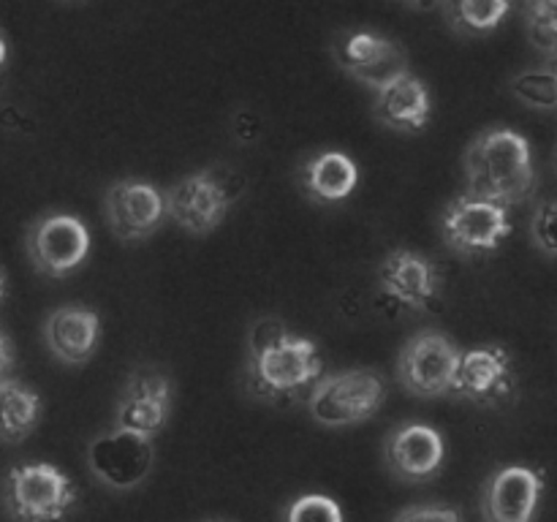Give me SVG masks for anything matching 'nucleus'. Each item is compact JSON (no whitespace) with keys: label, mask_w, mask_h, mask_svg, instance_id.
<instances>
[{"label":"nucleus","mask_w":557,"mask_h":522,"mask_svg":"<svg viewBox=\"0 0 557 522\" xmlns=\"http://www.w3.org/2000/svg\"><path fill=\"white\" fill-rule=\"evenodd\" d=\"M462 166H466L468 194L498 201L509 210L531 199L536 190V163H533L531 141L520 130L506 128V125L484 128L468 145Z\"/></svg>","instance_id":"f257e3e1"},{"label":"nucleus","mask_w":557,"mask_h":522,"mask_svg":"<svg viewBox=\"0 0 557 522\" xmlns=\"http://www.w3.org/2000/svg\"><path fill=\"white\" fill-rule=\"evenodd\" d=\"M324 375V359H321L315 340L288 332L267 351L248 357L245 386L256 400L286 406L305 395L310 397L313 386Z\"/></svg>","instance_id":"f03ea898"},{"label":"nucleus","mask_w":557,"mask_h":522,"mask_svg":"<svg viewBox=\"0 0 557 522\" xmlns=\"http://www.w3.org/2000/svg\"><path fill=\"white\" fill-rule=\"evenodd\" d=\"M243 199L239 174L226 163L199 169L166 188L169 221L190 237H207L226 221L228 210Z\"/></svg>","instance_id":"7ed1b4c3"},{"label":"nucleus","mask_w":557,"mask_h":522,"mask_svg":"<svg viewBox=\"0 0 557 522\" xmlns=\"http://www.w3.org/2000/svg\"><path fill=\"white\" fill-rule=\"evenodd\" d=\"M389 381L375 368L326 373L308 397V413L321 427H351L373 419L384 408Z\"/></svg>","instance_id":"20e7f679"},{"label":"nucleus","mask_w":557,"mask_h":522,"mask_svg":"<svg viewBox=\"0 0 557 522\" xmlns=\"http://www.w3.org/2000/svg\"><path fill=\"white\" fill-rule=\"evenodd\" d=\"M3 500L14 522H63L76 504V487L52 462H25L5 473Z\"/></svg>","instance_id":"39448f33"},{"label":"nucleus","mask_w":557,"mask_h":522,"mask_svg":"<svg viewBox=\"0 0 557 522\" xmlns=\"http://www.w3.org/2000/svg\"><path fill=\"white\" fill-rule=\"evenodd\" d=\"M462 348L441 330H419L397 353V381L403 389L422 400L455 395Z\"/></svg>","instance_id":"423d86ee"},{"label":"nucleus","mask_w":557,"mask_h":522,"mask_svg":"<svg viewBox=\"0 0 557 522\" xmlns=\"http://www.w3.org/2000/svg\"><path fill=\"white\" fill-rule=\"evenodd\" d=\"M509 207L473 196L468 190L455 196L441 212V237L446 248L466 259L495 253L509 239Z\"/></svg>","instance_id":"0eeeda50"},{"label":"nucleus","mask_w":557,"mask_h":522,"mask_svg":"<svg viewBox=\"0 0 557 522\" xmlns=\"http://www.w3.org/2000/svg\"><path fill=\"white\" fill-rule=\"evenodd\" d=\"M25 250L38 275L60 281L74 275L90 256V228L74 212H44L27 226Z\"/></svg>","instance_id":"6e6552de"},{"label":"nucleus","mask_w":557,"mask_h":522,"mask_svg":"<svg viewBox=\"0 0 557 522\" xmlns=\"http://www.w3.org/2000/svg\"><path fill=\"white\" fill-rule=\"evenodd\" d=\"M103 217L120 243H145L169 221L166 190L141 177L114 179L103 190Z\"/></svg>","instance_id":"1a4fd4ad"},{"label":"nucleus","mask_w":557,"mask_h":522,"mask_svg":"<svg viewBox=\"0 0 557 522\" xmlns=\"http://www.w3.org/2000/svg\"><path fill=\"white\" fill-rule=\"evenodd\" d=\"M174 406V381L158 368H136L125 378L114 406V430L156 440Z\"/></svg>","instance_id":"9d476101"},{"label":"nucleus","mask_w":557,"mask_h":522,"mask_svg":"<svg viewBox=\"0 0 557 522\" xmlns=\"http://www.w3.org/2000/svg\"><path fill=\"white\" fill-rule=\"evenodd\" d=\"M87 468L98 484L128 493L145 484L156 468V440L112 427L87 444Z\"/></svg>","instance_id":"9b49d317"},{"label":"nucleus","mask_w":557,"mask_h":522,"mask_svg":"<svg viewBox=\"0 0 557 522\" xmlns=\"http://www.w3.org/2000/svg\"><path fill=\"white\" fill-rule=\"evenodd\" d=\"M379 288L400 310L433 313L444 291V272L419 250L395 248L379 264Z\"/></svg>","instance_id":"f8f14e48"},{"label":"nucleus","mask_w":557,"mask_h":522,"mask_svg":"<svg viewBox=\"0 0 557 522\" xmlns=\"http://www.w3.org/2000/svg\"><path fill=\"white\" fill-rule=\"evenodd\" d=\"M517 373L511 353L498 343H484L462 351L455 397L479 408H500L515 397Z\"/></svg>","instance_id":"ddd939ff"},{"label":"nucleus","mask_w":557,"mask_h":522,"mask_svg":"<svg viewBox=\"0 0 557 522\" xmlns=\"http://www.w3.org/2000/svg\"><path fill=\"white\" fill-rule=\"evenodd\" d=\"M337 65L346 71L351 79L370 90H381L397 76L408 74L406 49L389 36H381L373 30H348L332 47Z\"/></svg>","instance_id":"4468645a"},{"label":"nucleus","mask_w":557,"mask_h":522,"mask_svg":"<svg viewBox=\"0 0 557 522\" xmlns=\"http://www.w3.org/2000/svg\"><path fill=\"white\" fill-rule=\"evenodd\" d=\"M444 460V435L424 422L397 424L384 440V465L400 482H428L441 471Z\"/></svg>","instance_id":"2eb2a0df"},{"label":"nucleus","mask_w":557,"mask_h":522,"mask_svg":"<svg viewBox=\"0 0 557 522\" xmlns=\"http://www.w3.org/2000/svg\"><path fill=\"white\" fill-rule=\"evenodd\" d=\"M544 493V473L528 465H506L482 487L484 522H533Z\"/></svg>","instance_id":"dca6fc26"},{"label":"nucleus","mask_w":557,"mask_h":522,"mask_svg":"<svg viewBox=\"0 0 557 522\" xmlns=\"http://www.w3.org/2000/svg\"><path fill=\"white\" fill-rule=\"evenodd\" d=\"M44 343L58 362H90L101 343V315L87 304H60L44 321Z\"/></svg>","instance_id":"f3484780"},{"label":"nucleus","mask_w":557,"mask_h":522,"mask_svg":"<svg viewBox=\"0 0 557 522\" xmlns=\"http://www.w3.org/2000/svg\"><path fill=\"white\" fill-rule=\"evenodd\" d=\"M433 98L428 85L411 71L373 92V117L397 134H419L428 128Z\"/></svg>","instance_id":"a211bd4d"},{"label":"nucleus","mask_w":557,"mask_h":522,"mask_svg":"<svg viewBox=\"0 0 557 522\" xmlns=\"http://www.w3.org/2000/svg\"><path fill=\"white\" fill-rule=\"evenodd\" d=\"M302 194L315 204H341L357 190L359 166L348 152L319 150L297 169Z\"/></svg>","instance_id":"6ab92c4d"},{"label":"nucleus","mask_w":557,"mask_h":522,"mask_svg":"<svg viewBox=\"0 0 557 522\" xmlns=\"http://www.w3.org/2000/svg\"><path fill=\"white\" fill-rule=\"evenodd\" d=\"M0 400H3V438L5 444L25 440L38 427L44 413V400L30 384L20 378L0 381Z\"/></svg>","instance_id":"aec40b11"},{"label":"nucleus","mask_w":557,"mask_h":522,"mask_svg":"<svg viewBox=\"0 0 557 522\" xmlns=\"http://www.w3.org/2000/svg\"><path fill=\"white\" fill-rule=\"evenodd\" d=\"M446 14V22L462 36H484L500 27L506 14L511 11V3L506 0H493V3H476V0H457V3L441 5Z\"/></svg>","instance_id":"412c9836"},{"label":"nucleus","mask_w":557,"mask_h":522,"mask_svg":"<svg viewBox=\"0 0 557 522\" xmlns=\"http://www.w3.org/2000/svg\"><path fill=\"white\" fill-rule=\"evenodd\" d=\"M509 92L528 109L555 112L557 109V65H533L509 82Z\"/></svg>","instance_id":"4be33fe9"},{"label":"nucleus","mask_w":557,"mask_h":522,"mask_svg":"<svg viewBox=\"0 0 557 522\" xmlns=\"http://www.w3.org/2000/svg\"><path fill=\"white\" fill-rule=\"evenodd\" d=\"M522 20H525V33L536 52L557 65V0L522 3Z\"/></svg>","instance_id":"5701e85b"},{"label":"nucleus","mask_w":557,"mask_h":522,"mask_svg":"<svg viewBox=\"0 0 557 522\" xmlns=\"http://www.w3.org/2000/svg\"><path fill=\"white\" fill-rule=\"evenodd\" d=\"M283 522H343V509L330 495L308 493L286 506Z\"/></svg>","instance_id":"b1692460"},{"label":"nucleus","mask_w":557,"mask_h":522,"mask_svg":"<svg viewBox=\"0 0 557 522\" xmlns=\"http://www.w3.org/2000/svg\"><path fill=\"white\" fill-rule=\"evenodd\" d=\"M531 243L547 259H557V199H539L531 212Z\"/></svg>","instance_id":"393cba45"},{"label":"nucleus","mask_w":557,"mask_h":522,"mask_svg":"<svg viewBox=\"0 0 557 522\" xmlns=\"http://www.w3.org/2000/svg\"><path fill=\"white\" fill-rule=\"evenodd\" d=\"M288 332H292L288 324L283 319H277V315H261V319H256L248 330V357L267 351L277 340H283Z\"/></svg>","instance_id":"a878e982"},{"label":"nucleus","mask_w":557,"mask_h":522,"mask_svg":"<svg viewBox=\"0 0 557 522\" xmlns=\"http://www.w3.org/2000/svg\"><path fill=\"white\" fill-rule=\"evenodd\" d=\"M395 522H462V511L446 504H419L403 509Z\"/></svg>","instance_id":"bb28decb"},{"label":"nucleus","mask_w":557,"mask_h":522,"mask_svg":"<svg viewBox=\"0 0 557 522\" xmlns=\"http://www.w3.org/2000/svg\"><path fill=\"white\" fill-rule=\"evenodd\" d=\"M14 343L9 332H3V378H14Z\"/></svg>","instance_id":"cd10ccee"},{"label":"nucleus","mask_w":557,"mask_h":522,"mask_svg":"<svg viewBox=\"0 0 557 522\" xmlns=\"http://www.w3.org/2000/svg\"><path fill=\"white\" fill-rule=\"evenodd\" d=\"M553 166H555V172H557V147H555V156H553Z\"/></svg>","instance_id":"c85d7f7f"}]
</instances>
